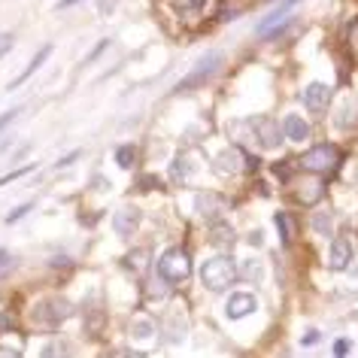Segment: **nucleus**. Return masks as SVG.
<instances>
[{"instance_id":"nucleus-33","label":"nucleus","mask_w":358,"mask_h":358,"mask_svg":"<svg viewBox=\"0 0 358 358\" xmlns=\"http://www.w3.org/2000/svg\"><path fill=\"white\" fill-rule=\"evenodd\" d=\"M355 264H358V262H355ZM352 273H358V267H352Z\"/></svg>"},{"instance_id":"nucleus-20","label":"nucleus","mask_w":358,"mask_h":358,"mask_svg":"<svg viewBox=\"0 0 358 358\" xmlns=\"http://www.w3.org/2000/svg\"><path fill=\"white\" fill-rule=\"evenodd\" d=\"M331 225H334V219H331L328 210H319L316 216H313V228H316L319 234H331Z\"/></svg>"},{"instance_id":"nucleus-32","label":"nucleus","mask_w":358,"mask_h":358,"mask_svg":"<svg viewBox=\"0 0 358 358\" xmlns=\"http://www.w3.org/2000/svg\"><path fill=\"white\" fill-rule=\"evenodd\" d=\"M6 273H10V267H0V280H3V276H6Z\"/></svg>"},{"instance_id":"nucleus-24","label":"nucleus","mask_w":358,"mask_h":358,"mask_svg":"<svg viewBox=\"0 0 358 358\" xmlns=\"http://www.w3.org/2000/svg\"><path fill=\"white\" fill-rule=\"evenodd\" d=\"M246 267H243V276H246V280H262V276H264V271H262V264H258V262H243Z\"/></svg>"},{"instance_id":"nucleus-3","label":"nucleus","mask_w":358,"mask_h":358,"mask_svg":"<svg viewBox=\"0 0 358 358\" xmlns=\"http://www.w3.org/2000/svg\"><path fill=\"white\" fill-rule=\"evenodd\" d=\"M219 67H222V52H207V55H203V58L198 61V64H194V70H192V73L185 76L182 83H179V85L173 88V92H176V94H182V92H192V88L203 85L213 73H216Z\"/></svg>"},{"instance_id":"nucleus-7","label":"nucleus","mask_w":358,"mask_h":358,"mask_svg":"<svg viewBox=\"0 0 358 358\" xmlns=\"http://www.w3.org/2000/svg\"><path fill=\"white\" fill-rule=\"evenodd\" d=\"M255 298L249 292H234L231 298L225 301V316L231 319V322H237V319H246L249 313H255Z\"/></svg>"},{"instance_id":"nucleus-11","label":"nucleus","mask_w":358,"mask_h":358,"mask_svg":"<svg viewBox=\"0 0 358 358\" xmlns=\"http://www.w3.org/2000/svg\"><path fill=\"white\" fill-rule=\"evenodd\" d=\"M113 228L119 231L122 237H131L134 231L140 228V210H134V207H122V210L113 216Z\"/></svg>"},{"instance_id":"nucleus-28","label":"nucleus","mask_w":358,"mask_h":358,"mask_svg":"<svg viewBox=\"0 0 358 358\" xmlns=\"http://www.w3.org/2000/svg\"><path fill=\"white\" fill-rule=\"evenodd\" d=\"M319 337H322V334H319V331H316V328H310V331H307V334H303V337H301V343H303V346H313V343H319Z\"/></svg>"},{"instance_id":"nucleus-21","label":"nucleus","mask_w":358,"mask_h":358,"mask_svg":"<svg viewBox=\"0 0 358 358\" xmlns=\"http://www.w3.org/2000/svg\"><path fill=\"white\" fill-rule=\"evenodd\" d=\"M276 228H280V237H282V243H292V222L285 213H276Z\"/></svg>"},{"instance_id":"nucleus-17","label":"nucleus","mask_w":358,"mask_h":358,"mask_svg":"<svg viewBox=\"0 0 358 358\" xmlns=\"http://www.w3.org/2000/svg\"><path fill=\"white\" fill-rule=\"evenodd\" d=\"M131 334L140 337V340H149V337H155V325H152L149 319H134L131 322Z\"/></svg>"},{"instance_id":"nucleus-23","label":"nucleus","mask_w":358,"mask_h":358,"mask_svg":"<svg viewBox=\"0 0 358 358\" xmlns=\"http://www.w3.org/2000/svg\"><path fill=\"white\" fill-rule=\"evenodd\" d=\"M31 210H34V203H31V201H28V203H22V207H15L10 216H6V225H15V222L24 219V213H31Z\"/></svg>"},{"instance_id":"nucleus-18","label":"nucleus","mask_w":358,"mask_h":358,"mask_svg":"<svg viewBox=\"0 0 358 358\" xmlns=\"http://www.w3.org/2000/svg\"><path fill=\"white\" fill-rule=\"evenodd\" d=\"M115 161H119V167L131 170L134 161H137V146H119L115 149Z\"/></svg>"},{"instance_id":"nucleus-27","label":"nucleus","mask_w":358,"mask_h":358,"mask_svg":"<svg viewBox=\"0 0 358 358\" xmlns=\"http://www.w3.org/2000/svg\"><path fill=\"white\" fill-rule=\"evenodd\" d=\"M19 113H22V110H19V106H15V110H6L3 115H0V131H3V128H6V124H10V122H13V119H19Z\"/></svg>"},{"instance_id":"nucleus-16","label":"nucleus","mask_w":358,"mask_h":358,"mask_svg":"<svg viewBox=\"0 0 358 358\" xmlns=\"http://www.w3.org/2000/svg\"><path fill=\"white\" fill-rule=\"evenodd\" d=\"M170 176H173V182H192V176H194V161L192 158H185V155H179L173 161V170H170Z\"/></svg>"},{"instance_id":"nucleus-25","label":"nucleus","mask_w":358,"mask_h":358,"mask_svg":"<svg viewBox=\"0 0 358 358\" xmlns=\"http://www.w3.org/2000/svg\"><path fill=\"white\" fill-rule=\"evenodd\" d=\"M207 207H210V216H216V213H219V203H216V198H207V194H201V198H198V210L203 213Z\"/></svg>"},{"instance_id":"nucleus-12","label":"nucleus","mask_w":358,"mask_h":358,"mask_svg":"<svg viewBox=\"0 0 358 358\" xmlns=\"http://www.w3.org/2000/svg\"><path fill=\"white\" fill-rule=\"evenodd\" d=\"M282 134L289 137L292 143H303L310 137V124H307V119H301V115H285L282 119Z\"/></svg>"},{"instance_id":"nucleus-8","label":"nucleus","mask_w":358,"mask_h":358,"mask_svg":"<svg viewBox=\"0 0 358 358\" xmlns=\"http://www.w3.org/2000/svg\"><path fill=\"white\" fill-rule=\"evenodd\" d=\"M255 137H258V143H262L264 149H276L282 143V131H280V124H276L273 119L262 115V119L255 122Z\"/></svg>"},{"instance_id":"nucleus-5","label":"nucleus","mask_w":358,"mask_h":358,"mask_svg":"<svg viewBox=\"0 0 358 358\" xmlns=\"http://www.w3.org/2000/svg\"><path fill=\"white\" fill-rule=\"evenodd\" d=\"M337 161V149L331 146V143H322V146H313L307 155L301 158V164L307 170H331Z\"/></svg>"},{"instance_id":"nucleus-1","label":"nucleus","mask_w":358,"mask_h":358,"mask_svg":"<svg viewBox=\"0 0 358 358\" xmlns=\"http://www.w3.org/2000/svg\"><path fill=\"white\" fill-rule=\"evenodd\" d=\"M234 276H237V264L228 255H213L201 264V282L210 292H225L234 282Z\"/></svg>"},{"instance_id":"nucleus-10","label":"nucleus","mask_w":358,"mask_h":358,"mask_svg":"<svg viewBox=\"0 0 358 358\" xmlns=\"http://www.w3.org/2000/svg\"><path fill=\"white\" fill-rule=\"evenodd\" d=\"M294 3H301V0H282V3L276 6L273 13H267V15H264V22L258 24V37H271V34H273V31L282 24V19H285V15H289V10H292Z\"/></svg>"},{"instance_id":"nucleus-6","label":"nucleus","mask_w":358,"mask_h":358,"mask_svg":"<svg viewBox=\"0 0 358 358\" xmlns=\"http://www.w3.org/2000/svg\"><path fill=\"white\" fill-rule=\"evenodd\" d=\"M301 101H303V106H307L310 113H325L328 103H331V88L325 83H310L307 88H303Z\"/></svg>"},{"instance_id":"nucleus-30","label":"nucleus","mask_w":358,"mask_h":358,"mask_svg":"<svg viewBox=\"0 0 358 358\" xmlns=\"http://www.w3.org/2000/svg\"><path fill=\"white\" fill-rule=\"evenodd\" d=\"M249 243H252V246H262V243H264V234H262V231H252V234H249Z\"/></svg>"},{"instance_id":"nucleus-26","label":"nucleus","mask_w":358,"mask_h":358,"mask_svg":"<svg viewBox=\"0 0 358 358\" xmlns=\"http://www.w3.org/2000/svg\"><path fill=\"white\" fill-rule=\"evenodd\" d=\"M13 43H15V37H13V34H0V58H3L6 52L13 49Z\"/></svg>"},{"instance_id":"nucleus-4","label":"nucleus","mask_w":358,"mask_h":358,"mask_svg":"<svg viewBox=\"0 0 358 358\" xmlns=\"http://www.w3.org/2000/svg\"><path fill=\"white\" fill-rule=\"evenodd\" d=\"M70 313H73V307H70L67 301H61V298H46V301H40L37 307H34V322L43 328H55L61 325L64 319H70Z\"/></svg>"},{"instance_id":"nucleus-14","label":"nucleus","mask_w":358,"mask_h":358,"mask_svg":"<svg viewBox=\"0 0 358 358\" xmlns=\"http://www.w3.org/2000/svg\"><path fill=\"white\" fill-rule=\"evenodd\" d=\"M52 55V46H43L40 52H37V55H34L31 61H28V67H24L22 70V76H15L13 79V83H10V88H15V85H22V83H28V79L34 76V73H37V70L43 67V64H46V58Z\"/></svg>"},{"instance_id":"nucleus-29","label":"nucleus","mask_w":358,"mask_h":358,"mask_svg":"<svg viewBox=\"0 0 358 358\" xmlns=\"http://www.w3.org/2000/svg\"><path fill=\"white\" fill-rule=\"evenodd\" d=\"M334 352H337V355H346V352H349V340H337V343H334Z\"/></svg>"},{"instance_id":"nucleus-22","label":"nucleus","mask_w":358,"mask_h":358,"mask_svg":"<svg viewBox=\"0 0 358 358\" xmlns=\"http://www.w3.org/2000/svg\"><path fill=\"white\" fill-rule=\"evenodd\" d=\"M31 170H34V164H24V167H15V170H10V173H6V176H0V189H3V185H10V182H15V179L28 176Z\"/></svg>"},{"instance_id":"nucleus-31","label":"nucleus","mask_w":358,"mask_h":358,"mask_svg":"<svg viewBox=\"0 0 358 358\" xmlns=\"http://www.w3.org/2000/svg\"><path fill=\"white\" fill-rule=\"evenodd\" d=\"M73 3H79V0H61V3H58V10H64V6H73Z\"/></svg>"},{"instance_id":"nucleus-13","label":"nucleus","mask_w":358,"mask_h":358,"mask_svg":"<svg viewBox=\"0 0 358 358\" xmlns=\"http://www.w3.org/2000/svg\"><path fill=\"white\" fill-rule=\"evenodd\" d=\"M243 161H246L243 152L231 146V149H225V152H219V155H216V167H219V173L228 176V173H234V170H240V164H243Z\"/></svg>"},{"instance_id":"nucleus-15","label":"nucleus","mask_w":358,"mask_h":358,"mask_svg":"<svg viewBox=\"0 0 358 358\" xmlns=\"http://www.w3.org/2000/svg\"><path fill=\"white\" fill-rule=\"evenodd\" d=\"M210 243L216 246V249H231L234 246V228H228V225H213L210 228Z\"/></svg>"},{"instance_id":"nucleus-9","label":"nucleus","mask_w":358,"mask_h":358,"mask_svg":"<svg viewBox=\"0 0 358 358\" xmlns=\"http://www.w3.org/2000/svg\"><path fill=\"white\" fill-rule=\"evenodd\" d=\"M346 264H352V243H349V237H337L328 252V267L331 271H346Z\"/></svg>"},{"instance_id":"nucleus-19","label":"nucleus","mask_w":358,"mask_h":358,"mask_svg":"<svg viewBox=\"0 0 358 358\" xmlns=\"http://www.w3.org/2000/svg\"><path fill=\"white\" fill-rule=\"evenodd\" d=\"M322 192H325V185H322V182H313V185H303V189L298 192V198H301L303 203H316V201L322 198Z\"/></svg>"},{"instance_id":"nucleus-2","label":"nucleus","mask_w":358,"mask_h":358,"mask_svg":"<svg viewBox=\"0 0 358 358\" xmlns=\"http://www.w3.org/2000/svg\"><path fill=\"white\" fill-rule=\"evenodd\" d=\"M158 276L164 282H170V285L185 282L192 276V258H189V252H185V249H179V246L167 249V252L158 258Z\"/></svg>"}]
</instances>
